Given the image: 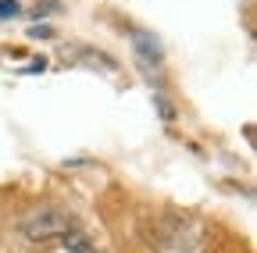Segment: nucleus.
<instances>
[{"instance_id": "nucleus-1", "label": "nucleus", "mask_w": 257, "mask_h": 253, "mask_svg": "<svg viewBox=\"0 0 257 253\" xmlns=\"http://www.w3.org/2000/svg\"><path fill=\"white\" fill-rule=\"evenodd\" d=\"M68 228H72V217L64 214V210H57V207H40V210H32L22 225H18V232H22L25 242H40V246L61 239Z\"/></svg>"}, {"instance_id": "nucleus-2", "label": "nucleus", "mask_w": 257, "mask_h": 253, "mask_svg": "<svg viewBox=\"0 0 257 253\" xmlns=\"http://www.w3.org/2000/svg\"><path fill=\"white\" fill-rule=\"evenodd\" d=\"M133 47H136V57H140V65L147 72H150V65L161 68V43L150 33H133Z\"/></svg>"}, {"instance_id": "nucleus-3", "label": "nucleus", "mask_w": 257, "mask_h": 253, "mask_svg": "<svg viewBox=\"0 0 257 253\" xmlns=\"http://www.w3.org/2000/svg\"><path fill=\"white\" fill-rule=\"evenodd\" d=\"M57 242L64 246V253H100V249L93 246V239H89V235H86L82 228H75V225H72L68 232H64V235H61Z\"/></svg>"}, {"instance_id": "nucleus-4", "label": "nucleus", "mask_w": 257, "mask_h": 253, "mask_svg": "<svg viewBox=\"0 0 257 253\" xmlns=\"http://www.w3.org/2000/svg\"><path fill=\"white\" fill-rule=\"evenodd\" d=\"M18 15H22V4H18V0H0V22L18 18Z\"/></svg>"}, {"instance_id": "nucleus-5", "label": "nucleus", "mask_w": 257, "mask_h": 253, "mask_svg": "<svg viewBox=\"0 0 257 253\" xmlns=\"http://www.w3.org/2000/svg\"><path fill=\"white\" fill-rule=\"evenodd\" d=\"M25 36H29V40H54V29L40 22V25H32V29H29V33H25Z\"/></svg>"}, {"instance_id": "nucleus-6", "label": "nucleus", "mask_w": 257, "mask_h": 253, "mask_svg": "<svg viewBox=\"0 0 257 253\" xmlns=\"http://www.w3.org/2000/svg\"><path fill=\"white\" fill-rule=\"evenodd\" d=\"M157 107H161V114H165V121H172V118H175V107H172L165 97H157Z\"/></svg>"}, {"instance_id": "nucleus-7", "label": "nucleus", "mask_w": 257, "mask_h": 253, "mask_svg": "<svg viewBox=\"0 0 257 253\" xmlns=\"http://www.w3.org/2000/svg\"><path fill=\"white\" fill-rule=\"evenodd\" d=\"M54 11H57L54 0H43V8H36V15H54Z\"/></svg>"}]
</instances>
